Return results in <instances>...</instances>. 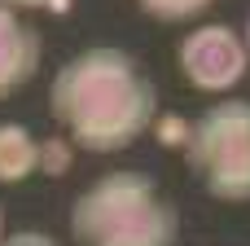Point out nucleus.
<instances>
[{
  "label": "nucleus",
  "instance_id": "obj_3",
  "mask_svg": "<svg viewBox=\"0 0 250 246\" xmlns=\"http://www.w3.org/2000/svg\"><path fill=\"white\" fill-rule=\"evenodd\" d=\"M185 158L198 185L220 202H250V101H220L189 123Z\"/></svg>",
  "mask_w": 250,
  "mask_h": 246
},
{
  "label": "nucleus",
  "instance_id": "obj_13",
  "mask_svg": "<svg viewBox=\"0 0 250 246\" xmlns=\"http://www.w3.org/2000/svg\"><path fill=\"white\" fill-rule=\"evenodd\" d=\"M0 233H4V211H0Z\"/></svg>",
  "mask_w": 250,
  "mask_h": 246
},
{
  "label": "nucleus",
  "instance_id": "obj_5",
  "mask_svg": "<svg viewBox=\"0 0 250 246\" xmlns=\"http://www.w3.org/2000/svg\"><path fill=\"white\" fill-rule=\"evenodd\" d=\"M40 31L22 18V9H13L9 0H0V101L22 92L35 70H40Z\"/></svg>",
  "mask_w": 250,
  "mask_h": 246
},
{
  "label": "nucleus",
  "instance_id": "obj_10",
  "mask_svg": "<svg viewBox=\"0 0 250 246\" xmlns=\"http://www.w3.org/2000/svg\"><path fill=\"white\" fill-rule=\"evenodd\" d=\"M0 246H57L48 233H35V229H26V233H9V238H0Z\"/></svg>",
  "mask_w": 250,
  "mask_h": 246
},
{
  "label": "nucleus",
  "instance_id": "obj_1",
  "mask_svg": "<svg viewBox=\"0 0 250 246\" xmlns=\"http://www.w3.org/2000/svg\"><path fill=\"white\" fill-rule=\"evenodd\" d=\"M48 110L75 150L114 154L149 132L158 119V88L132 53L88 48L53 75Z\"/></svg>",
  "mask_w": 250,
  "mask_h": 246
},
{
  "label": "nucleus",
  "instance_id": "obj_4",
  "mask_svg": "<svg viewBox=\"0 0 250 246\" xmlns=\"http://www.w3.org/2000/svg\"><path fill=\"white\" fill-rule=\"evenodd\" d=\"M176 70L193 92H229L250 70V57L233 26L207 22V26H193L176 44Z\"/></svg>",
  "mask_w": 250,
  "mask_h": 246
},
{
  "label": "nucleus",
  "instance_id": "obj_9",
  "mask_svg": "<svg viewBox=\"0 0 250 246\" xmlns=\"http://www.w3.org/2000/svg\"><path fill=\"white\" fill-rule=\"evenodd\" d=\"M149 132L163 141V145H180L185 150V136H189V123L180 119V114H163V119H154L149 123Z\"/></svg>",
  "mask_w": 250,
  "mask_h": 246
},
{
  "label": "nucleus",
  "instance_id": "obj_11",
  "mask_svg": "<svg viewBox=\"0 0 250 246\" xmlns=\"http://www.w3.org/2000/svg\"><path fill=\"white\" fill-rule=\"evenodd\" d=\"M13 9H44V13H66L70 0H9Z\"/></svg>",
  "mask_w": 250,
  "mask_h": 246
},
{
  "label": "nucleus",
  "instance_id": "obj_7",
  "mask_svg": "<svg viewBox=\"0 0 250 246\" xmlns=\"http://www.w3.org/2000/svg\"><path fill=\"white\" fill-rule=\"evenodd\" d=\"M215 0H136V9L154 22H185V18H198L207 13Z\"/></svg>",
  "mask_w": 250,
  "mask_h": 246
},
{
  "label": "nucleus",
  "instance_id": "obj_8",
  "mask_svg": "<svg viewBox=\"0 0 250 246\" xmlns=\"http://www.w3.org/2000/svg\"><path fill=\"white\" fill-rule=\"evenodd\" d=\"M70 163H75V145H70L66 136L40 141V163H35V172H44V176H66Z\"/></svg>",
  "mask_w": 250,
  "mask_h": 246
},
{
  "label": "nucleus",
  "instance_id": "obj_12",
  "mask_svg": "<svg viewBox=\"0 0 250 246\" xmlns=\"http://www.w3.org/2000/svg\"><path fill=\"white\" fill-rule=\"evenodd\" d=\"M242 44H246V57H250V18H246V31H242Z\"/></svg>",
  "mask_w": 250,
  "mask_h": 246
},
{
  "label": "nucleus",
  "instance_id": "obj_2",
  "mask_svg": "<svg viewBox=\"0 0 250 246\" xmlns=\"http://www.w3.org/2000/svg\"><path fill=\"white\" fill-rule=\"evenodd\" d=\"M180 211L145 172H105L70 202L79 246H176Z\"/></svg>",
  "mask_w": 250,
  "mask_h": 246
},
{
  "label": "nucleus",
  "instance_id": "obj_6",
  "mask_svg": "<svg viewBox=\"0 0 250 246\" xmlns=\"http://www.w3.org/2000/svg\"><path fill=\"white\" fill-rule=\"evenodd\" d=\"M35 163H40V141L22 123H0V185L35 176Z\"/></svg>",
  "mask_w": 250,
  "mask_h": 246
}]
</instances>
